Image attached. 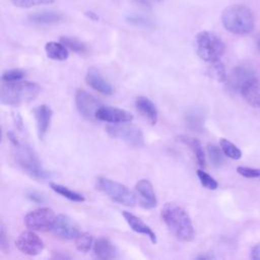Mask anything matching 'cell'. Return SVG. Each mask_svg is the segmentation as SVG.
<instances>
[{"label": "cell", "instance_id": "7402d4cb", "mask_svg": "<svg viewBox=\"0 0 260 260\" xmlns=\"http://www.w3.org/2000/svg\"><path fill=\"white\" fill-rule=\"evenodd\" d=\"M63 14L58 11H41V12H35L28 15V19L31 22L38 23V24H51L56 23L62 20Z\"/></svg>", "mask_w": 260, "mask_h": 260}, {"label": "cell", "instance_id": "d6a6232c", "mask_svg": "<svg viewBox=\"0 0 260 260\" xmlns=\"http://www.w3.org/2000/svg\"><path fill=\"white\" fill-rule=\"evenodd\" d=\"M13 5L20 8H30L38 5L52 4L54 0H11Z\"/></svg>", "mask_w": 260, "mask_h": 260}, {"label": "cell", "instance_id": "ac0fdd59", "mask_svg": "<svg viewBox=\"0 0 260 260\" xmlns=\"http://www.w3.org/2000/svg\"><path fill=\"white\" fill-rule=\"evenodd\" d=\"M123 216L127 221V223L129 224V226L135 233L147 236L152 244H156V236L154 232L146 223H144L139 217H137L136 215L128 211H123Z\"/></svg>", "mask_w": 260, "mask_h": 260}, {"label": "cell", "instance_id": "8fae6325", "mask_svg": "<svg viewBox=\"0 0 260 260\" xmlns=\"http://www.w3.org/2000/svg\"><path fill=\"white\" fill-rule=\"evenodd\" d=\"M95 118L100 121L108 122L111 124H119V123L131 122L134 117L130 112L126 110L102 106L96 111Z\"/></svg>", "mask_w": 260, "mask_h": 260}, {"label": "cell", "instance_id": "6da1fadb", "mask_svg": "<svg viewBox=\"0 0 260 260\" xmlns=\"http://www.w3.org/2000/svg\"><path fill=\"white\" fill-rule=\"evenodd\" d=\"M161 217L169 231L182 242H191L195 237L190 216L184 208L169 202L161 209Z\"/></svg>", "mask_w": 260, "mask_h": 260}, {"label": "cell", "instance_id": "ab89813d", "mask_svg": "<svg viewBox=\"0 0 260 260\" xmlns=\"http://www.w3.org/2000/svg\"><path fill=\"white\" fill-rule=\"evenodd\" d=\"M85 15L89 18V19H91V20H93V21H96V20H99V15L96 14V13H94L93 11H86L85 12Z\"/></svg>", "mask_w": 260, "mask_h": 260}, {"label": "cell", "instance_id": "f546056e", "mask_svg": "<svg viewBox=\"0 0 260 260\" xmlns=\"http://www.w3.org/2000/svg\"><path fill=\"white\" fill-rule=\"evenodd\" d=\"M92 245V237L88 233H79L75 238V246L79 252L87 253Z\"/></svg>", "mask_w": 260, "mask_h": 260}, {"label": "cell", "instance_id": "4316f807", "mask_svg": "<svg viewBox=\"0 0 260 260\" xmlns=\"http://www.w3.org/2000/svg\"><path fill=\"white\" fill-rule=\"evenodd\" d=\"M221 148H219L217 145L213 144V143H209L207 145V153H208V157L210 159L211 165L214 168H219L223 165L224 162V158H223V154H222V150H220Z\"/></svg>", "mask_w": 260, "mask_h": 260}, {"label": "cell", "instance_id": "603a6c76", "mask_svg": "<svg viewBox=\"0 0 260 260\" xmlns=\"http://www.w3.org/2000/svg\"><path fill=\"white\" fill-rule=\"evenodd\" d=\"M45 51L48 58L56 61H64L69 56L67 47L63 45L61 42H48L45 45Z\"/></svg>", "mask_w": 260, "mask_h": 260}, {"label": "cell", "instance_id": "1f68e13d", "mask_svg": "<svg viewBox=\"0 0 260 260\" xmlns=\"http://www.w3.org/2000/svg\"><path fill=\"white\" fill-rule=\"evenodd\" d=\"M197 176H198V179H199L201 185L204 188H206L208 190H215L218 187L217 182L209 174H207L203 170H198L197 171Z\"/></svg>", "mask_w": 260, "mask_h": 260}, {"label": "cell", "instance_id": "4fadbf2b", "mask_svg": "<svg viewBox=\"0 0 260 260\" xmlns=\"http://www.w3.org/2000/svg\"><path fill=\"white\" fill-rule=\"evenodd\" d=\"M135 192L138 196L139 204L143 208L151 209L156 206L157 199H156L153 187L148 180L142 179L138 181L135 185Z\"/></svg>", "mask_w": 260, "mask_h": 260}, {"label": "cell", "instance_id": "7bdbcfd3", "mask_svg": "<svg viewBox=\"0 0 260 260\" xmlns=\"http://www.w3.org/2000/svg\"><path fill=\"white\" fill-rule=\"evenodd\" d=\"M158 1H160V0H158Z\"/></svg>", "mask_w": 260, "mask_h": 260}, {"label": "cell", "instance_id": "484cf974", "mask_svg": "<svg viewBox=\"0 0 260 260\" xmlns=\"http://www.w3.org/2000/svg\"><path fill=\"white\" fill-rule=\"evenodd\" d=\"M208 75L218 82H224L226 80V72L223 64L220 60H215L210 62V65L207 69Z\"/></svg>", "mask_w": 260, "mask_h": 260}, {"label": "cell", "instance_id": "ba28073f", "mask_svg": "<svg viewBox=\"0 0 260 260\" xmlns=\"http://www.w3.org/2000/svg\"><path fill=\"white\" fill-rule=\"evenodd\" d=\"M56 215L49 207H42L28 212L24 216V224L32 231H51Z\"/></svg>", "mask_w": 260, "mask_h": 260}, {"label": "cell", "instance_id": "2e32d148", "mask_svg": "<svg viewBox=\"0 0 260 260\" xmlns=\"http://www.w3.org/2000/svg\"><path fill=\"white\" fill-rule=\"evenodd\" d=\"M34 114L37 121L38 135L40 139H43L50 127L52 119V110L47 105H41L35 109Z\"/></svg>", "mask_w": 260, "mask_h": 260}, {"label": "cell", "instance_id": "44dd1931", "mask_svg": "<svg viewBox=\"0 0 260 260\" xmlns=\"http://www.w3.org/2000/svg\"><path fill=\"white\" fill-rule=\"evenodd\" d=\"M93 253L100 259H113L117 256L116 248L105 238H101L94 242Z\"/></svg>", "mask_w": 260, "mask_h": 260}, {"label": "cell", "instance_id": "83f0119b", "mask_svg": "<svg viewBox=\"0 0 260 260\" xmlns=\"http://www.w3.org/2000/svg\"><path fill=\"white\" fill-rule=\"evenodd\" d=\"M60 42L67 47V49H70L71 51L78 53V54H84L87 51V48L84 43L79 41L76 38L71 37H61Z\"/></svg>", "mask_w": 260, "mask_h": 260}, {"label": "cell", "instance_id": "60d3db41", "mask_svg": "<svg viewBox=\"0 0 260 260\" xmlns=\"http://www.w3.org/2000/svg\"><path fill=\"white\" fill-rule=\"evenodd\" d=\"M209 258H211L210 255H200L197 257V259H209Z\"/></svg>", "mask_w": 260, "mask_h": 260}, {"label": "cell", "instance_id": "7c38bea8", "mask_svg": "<svg viewBox=\"0 0 260 260\" xmlns=\"http://www.w3.org/2000/svg\"><path fill=\"white\" fill-rule=\"evenodd\" d=\"M51 231L57 237L64 240L75 239L80 233L76 223L65 214H59L56 216Z\"/></svg>", "mask_w": 260, "mask_h": 260}, {"label": "cell", "instance_id": "277c9868", "mask_svg": "<svg viewBox=\"0 0 260 260\" xmlns=\"http://www.w3.org/2000/svg\"><path fill=\"white\" fill-rule=\"evenodd\" d=\"M197 55L206 62L219 60L224 53V44L221 39L214 32L203 30L197 34L196 40Z\"/></svg>", "mask_w": 260, "mask_h": 260}, {"label": "cell", "instance_id": "7a4b0ae2", "mask_svg": "<svg viewBox=\"0 0 260 260\" xmlns=\"http://www.w3.org/2000/svg\"><path fill=\"white\" fill-rule=\"evenodd\" d=\"M41 92V86L30 81H11L5 82L1 86V104L11 107H18L22 104L34 101Z\"/></svg>", "mask_w": 260, "mask_h": 260}, {"label": "cell", "instance_id": "5b68a950", "mask_svg": "<svg viewBox=\"0 0 260 260\" xmlns=\"http://www.w3.org/2000/svg\"><path fill=\"white\" fill-rule=\"evenodd\" d=\"M15 147V158L23 172L37 180H45L50 177V173L43 168L41 160L29 145L19 144Z\"/></svg>", "mask_w": 260, "mask_h": 260}, {"label": "cell", "instance_id": "f1b7e54d", "mask_svg": "<svg viewBox=\"0 0 260 260\" xmlns=\"http://www.w3.org/2000/svg\"><path fill=\"white\" fill-rule=\"evenodd\" d=\"M219 145H220V148L222 150V152L230 158H233V159H239L241 158L242 156V151L234 144L232 143L231 141L224 139V138H221L219 140Z\"/></svg>", "mask_w": 260, "mask_h": 260}, {"label": "cell", "instance_id": "d6986e66", "mask_svg": "<svg viewBox=\"0 0 260 260\" xmlns=\"http://www.w3.org/2000/svg\"><path fill=\"white\" fill-rule=\"evenodd\" d=\"M252 76V70L249 67L238 66L233 70L231 77L228 79L226 86L230 90L233 91L240 90L243 83Z\"/></svg>", "mask_w": 260, "mask_h": 260}, {"label": "cell", "instance_id": "9a60e30c", "mask_svg": "<svg viewBox=\"0 0 260 260\" xmlns=\"http://www.w3.org/2000/svg\"><path fill=\"white\" fill-rule=\"evenodd\" d=\"M85 81L91 88L98 90L103 94L110 95L114 91L112 85L102 76V74L95 68H90L87 71L85 75Z\"/></svg>", "mask_w": 260, "mask_h": 260}, {"label": "cell", "instance_id": "3957f363", "mask_svg": "<svg viewBox=\"0 0 260 260\" xmlns=\"http://www.w3.org/2000/svg\"><path fill=\"white\" fill-rule=\"evenodd\" d=\"M223 27L235 35H247L254 29V16L249 7L244 4L228 6L221 13Z\"/></svg>", "mask_w": 260, "mask_h": 260}, {"label": "cell", "instance_id": "cb8c5ba5", "mask_svg": "<svg viewBox=\"0 0 260 260\" xmlns=\"http://www.w3.org/2000/svg\"><path fill=\"white\" fill-rule=\"evenodd\" d=\"M186 126L192 131H202L204 129V117L198 110H192L185 115Z\"/></svg>", "mask_w": 260, "mask_h": 260}, {"label": "cell", "instance_id": "f35d334b", "mask_svg": "<svg viewBox=\"0 0 260 260\" xmlns=\"http://www.w3.org/2000/svg\"><path fill=\"white\" fill-rule=\"evenodd\" d=\"M135 4L142 7H150V0H133Z\"/></svg>", "mask_w": 260, "mask_h": 260}, {"label": "cell", "instance_id": "30bf717a", "mask_svg": "<svg viewBox=\"0 0 260 260\" xmlns=\"http://www.w3.org/2000/svg\"><path fill=\"white\" fill-rule=\"evenodd\" d=\"M15 245L21 253L29 256L39 255L44 250V243L42 239L37 234L30 231H25L21 233L18 236Z\"/></svg>", "mask_w": 260, "mask_h": 260}, {"label": "cell", "instance_id": "ffe728a7", "mask_svg": "<svg viewBox=\"0 0 260 260\" xmlns=\"http://www.w3.org/2000/svg\"><path fill=\"white\" fill-rule=\"evenodd\" d=\"M177 140L184 143L185 145L189 146L192 150V152L194 153L196 159H197V162L200 167L202 168H205L206 166V159H205V153H204V150L202 148V145L201 143L199 142V140L195 139V138H192V137H189V136H186V135H180L177 137Z\"/></svg>", "mask_w": 260, "mask_h": 260}, {"label": "cell", "instance_id": "9c48e42d", "mask_svg": "<svg viewBox=\"0 0 260 260\" xmlns=\"http://www.w3.org/2000/svg\"><path fill=\"white\" fill-rule=\"evenodd\" d=\"M75 105L79 114L87 120L96 119V111L103 106L99 100L83 89H78L76 91Z\"/></svg>", "mask_w": 260, "mask_h": 260}, {"label": "cell", "instance_id": "d4e9b609", "mask_svg": "<svg viewBox=\"0 0 260 260\" xmlns=\"http://www.w3.org/2000/svg\"><path fill=\"white\" fill-rule=\"evenodd\" d=\"M50 187L53 191H55L56 193L60 194L61 196L67 198L70 201H74V202H83L85 200V198L83 197V195H81L78 192H75L69 188H67L66 186H63L61 184H57V183H50Z\"/></svg>", "mask_w": 260, "mask_h": 260}, {"label": "cell", "instance_id": "74e56055", "mask_svg": "<svg viewBox=\"0 0 260 260\" xmlns=\"http://www.w3.org/2000/svg\"><path fill=\"white\" fill-rule=\"evenodd\" d=\"M251 257L255 260H260V244H258L252 248Z\"/></svg>", "mask_w": 260, "mask_h": 260}, {"label": "cell", "instance_id": "d590c367", "mask_svg": "<svg viewBox=\"0 0 260 260\" xmlns=\"http://www.w3.org/2000/svg\"><path fill=\"white\" fill-rule=\"evenodd\" d=\"M0 249L3 252H7L8 250V241H7V236H6V230L4 224H1L0 229Z\"/></svg>", "mask_w": 260, "mask_h": 260}, {"label": "cell", "instance_id": "e0dca14e", "mask_svg": "<svg viewBox=\"0 0 260 260\" xmlns=\"http://www.w3.org/2000/svg\"><path fill=\"white\" fill-rule=\"evenodd\" d=\"M135 107L137 111L151 124L154 125L158 119V113L155 105L146 96L140 95L135 100Z\"/></svg>", "mask_w": 260, "mask_h": 260}, {"label": "cell", "instance_id": "4dcf8cb0", "mask_svg": "<svg viewBox=\"0 0 260 260\" xmlns=\"http://www.w3.org/2000/svg\"><path fill=\"white\" fill-rule=\"evenodd\" d=\"M126 21L132 25L143 28H150L154 25V23L149 18H146L141 15H129L126 17Z\"/></svg>", "mask_w": 260, "mask_h": 260}, {"label": "cell", "instance_id": "e575fe53", "mask_svg": "<svg viewBox=\"0 0 260 260\" xmlns=\"http://www.w3.org/2000/svg\"><path fill=\"white\" fill-rule=\"evenodd\" d=\"M237 171L240 175L246 178H257L260 177V169H253L248 167H238Z\"/></svg>", "mask_w": 260, "mask_h": 260}, {"label": "cell", "instance_id": "5bb4252c", "mask_svg": "<svg viewBox=\"0 0 260 260\" xmlns=\"http://www.w3.org/2000/svg\"><path fill=\"white\" fill-rule=\"evenodd\" d=\"M240 92L244 100L252 107L258 108L260 107V81L256 77L252 76L247 79L241 89Z\"/></svg>", "mask_w": 260, "mask_h": 260}, {"label": "cell", "instance_id": "8d00e7d4", "mask_svg": "<svg viewBox=\"0 0 260 260\" xmlns=\"http://www.w3.org/2000/svg\"><path fill=\"white\" fill-rule=\"evenodd\" d=\"M27 197L34 201V202H37V203H42L44 201V197L42 194L40 193H37V192H31V193H28L27 194Z\"/></svg>", "mask_w": 260, "mask_h": 260}, {"label": "cell", "instance_id": "52a82bcc", "mask_svg": "<svg viewBox=\"0 0 260 260\" xmlns=\"http://www.w3.org/2000/svg\"><path fill=\"white\" fill-rule=\"evenodd\" d=\"M106 131L111 137L122 140L131 146L139 147L144 143V137L141 129L134 125L124 123L113 124L109 125Z\"/></svg>", "mask_w": 260, "mask_h": 260}, {"label": "cell", "instance_id": "836d02e7", "mask_svg": "<svg viewBox=\"0 0 260 260\" xmlns=\"http://www.w3.org/2000/svg\"><path fill=\"white\" fill-rule=\"evenodd\" d=\"M24 75H25L24 71L20 69H10L3 72L1 78L4 82H11V81L21 80L24 77Z\"/></svg>", "mask_w": 260, "mask_h": 260}, {"label": "cell", "instance_id": "8992f818", "mask_svg": "<svg viewBox=\"0 0 260 260\" xmlns=\"http://www.w3.org/2000/svg\"><path fill=\"white\" fill-rule=\"evenodd\" d=\"M96 189L106 194L109 198H111L113 201L118 202L120 204L126 205V206H134L135 205V197L130 192V190L111 179L105 178V177H99L95 181Z\"/></svg>", "mask_w": 260, "mask_h": 260}, {"label": "cell", "instance_id": "b9f144b4", "mask_svg": "<svg viewBox=\"0 0 260 260\" xmlns=\"http://www.w3.org/2000/svg\"><path fill=\"white\" fill-rule=\"evenodd\" d=\"M257 47H258V49L260 51V38L257 40Z\"/></svg>", "mask_w": 260, "mask_h": 260}]
</instances>
